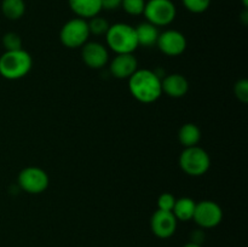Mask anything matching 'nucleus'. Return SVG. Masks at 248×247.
Segmentation results:
<instances>
[{"label": "nucleus", "mask_w": 248, "mask_h": 247, "mask_svg": "<svg viewBox=\"0 0 248 247\" xmlns=\"http://www.w3.org/2000/svg\"><path fill=\"white\" fill-rule=\"evenodd\" d=\"M143 15L149 23L156 27H164L174 21L177 9L172 0H148L145 1Z\"/></svg>", "instance_id": "obj_6"}, {"label": "nucleus", "mask_w": 248, "mask_h": 247, "mask_svg": "<svg viewBox=\"0 0 248 247\" xmlns=\"http://www.w3.org/2000/svg\"><path fill=\"white\" fill-rule=\"evenodd\" d=\"M102 10H116L121 6L123 0H101Z\"/></svg>", "instance_id": "obj_25"}, {"label": "nucleus", "mask_w": 248, "mask_h": 247, "mask_svg": "<svg viewBox=\"0 0 248 247\" xmlns=\"http://www.w3.org/2000/svg\"><path fill=\"white\" fill-rule=\"evenodd\" d=\"M156 46L162 53L171 57L182 55L186 48V39L181 31L169 29L160 33Z\"/></svg>", "instance_id": "obj_9"}, {"label": "nucleus", "mask_w": 248, "mask_h": 247, "mask_svg": "<svg viewBox=\"0 0 248 247\" xmlns=\"http://www.w3.org/2000/svg\"><path fill=\"white\" fill-rule=\"evenodd\" d=\"M90 35L91 34L86 19L77 17L63 24L60 31V40L65 47L78 48L87 43Z\"/></svg>", "instance_id": "obj_5"}, {"label": "nucleus", "mask_w": 248, "mask_h": 247, "mask_svg": "<svg viewBox=\"0 0 248 247\" xmlns=\"http://www.w3.org/2000/svg\"><path fill=\"white\" fill-rule=\"evenodd\" d=\"M178 139L183 147H195L201 139V130L195 124H186L179 128Z\"/></svg>", "instance_id": "obj_17"}, {"label": "nucleus", "mask_w": 248, "mask_h": 247, "mask_svg": "<svg viewBox=\"0 0 248 247\" xmlns=\"http://www.w3.org/2000/svg\"><path fill=\"white\" fill-rule=\"evenodd\" d=\"M50 179L40 167H26L18 174V184L22 190L29 194H41L47 189Z\"/></svg>", "instance_id": "obj_7"}, {"label": "nucleus", "mask_w": 248, "mask_h": 247, "mask_svg": "<svg viewBox=\"0 0 248 247\" xmlns=\"http://www.w3.org/2000/svg\"><path fill=\"white\" fill-rule=\"evenodd\" d=\"M184 7L193 14H202L210 7L211 0H182Z\"/></svg>", "instance_id": "obj_22"}, {"label": "nucleus", "mask_w": 248, "mask_h": 247, "mask_svg": "<svg viewBox=\"0 0 248 247\" xmlns=\"http://www.w3.org/2000/svg\"><path fill=\"white\" fill-rule=\"evenodd\" d=\"M136 34H137L138 45L144 46V47H152L156 45L157 39H159L160 31L156 26L149 23V22H143L136 27Z\"/></svg>", "instance_id": "obj_15"}, {"label": "nucleus", "mask_w": 248, "mask_h": 247, "mask_svg": "<svg viewBox=\"0 0 248 247\" xmlns=\"http://www.w3.org/2000/svg\"><path fill=\"white\" fill-rule=\"evenodd\" d=\"M82 61L85 64L92 69H101L108 63L109 53L106 46L97 41L86 43L82 46Z\"/></svg>", "instance_id": "obj_11"}, {"label": "nucleus", "mask_w": 248, "mask_h": 247, "mask_svg": "<svg viewBox=\"0 0 248 247\" xmlns=\"http://www.w3.org/2000/svg\"><path fill=\"white\" fill-rule=\"evenodd\" d=\"M203 240H205V234H203L202 230H195V232L191 234V241L190 242H194V244L196 245H201L203 242Z\"/></svg>", "instance_id": "obj_26"}, {"label": "nucleus", "mask_w": 248, "mask_h": 247, "mask_svg": "<svg viewBox=\"0 0 248 247\" xmlns=\"http://www.w3.org/2000/svg\"><path fill=\"white\" fill-rule=\"evenodd\" d=\"M68 4L78 17L84 19L98 16L102 11L101 0H68Z\"/></svg>", "instance_id": "obj_14"}, {"label": "nucleus", "mask_w": 248, "mask_h": 247, "mask_svg": "<svg viewBox=\"0 0 248 247\" xmlns=\"http://www.w3.org/2000/svg\"><path fill=\"white\" fill-rule=\"evenodd\" d=\"M193 219L200 228L211 229L220 224L223 219V210L215 201H200L195 206Z\"/></svg>", "instance_id": "obj_8"}, {"label": "nucleus", "mask_w": 248, "mask_h": 247, "mask_svg": "<svg viewBox=\"0 0 248 247\" xmlns=\"http://www.w3.org/2000/svg\"><path fill=\"white\" fill-rule=\"evenodd\" d=\"M242 2H244L245 9H247V6H248V0H242Z\"/></svg>", "instance_id": "obj_28"}, {"label": "nucleus", "mask_w": 248, "mask_h": 247, "mask_svg": "<svg viewBox=\"0 0 248 247\" xmlns=\"http://www.w3.org/2000/svg\"><path fill=\"white\" fill-rule=\"evenodd\" d=\"M87 24H89L90 34H93V35H106L110 27L108 21L101 16H94L90 18V21H87Z\"/></svg>", "instance_id": "obj_19"}, {"label": "nucleus", "mask_w": 248, "mask_h": 247, "mask_svg": "<svg viewBox=\"0 0 248 247\" xmlns=\"http://www.w3.org/2000/svg\"><path fill=\"white\" fill-rule=\"evenodd\" d=\"M183 247H201V245H196L194 242H188V244L184 245Z\"/></svg>", "instance_id": "obj_27"}, {"label": "nucleus", "mask_w": 248, "mask_h": 247, "mask_svg": "<svg viewBox=\"0 0 248 247\" xmlns=\"http://www.w3.org/2000/svg\"><path fill=\"white\" fill-rule=\"evenodd\" d=\"M234 92L236 98L242 103L248 102V81L246 79H241L235 84Z\"/></svg>", "instance_id": "obj_24"}, {"label": "nucleus", "mask_w": 248, "mask_h": 247, "mask_svg": "<svg viewBox=\"0 0 248 247\" xmlns=\"http://www.w3.org/2000/svg\"><path fill=\"white\" fill-rule=\"evenodd\" d=\"M177 222L174 215L169 211L156 210L150 218L153 234L159 239H169L176 232Z\"/></svg>", "instance_id": "obj_10"}, {"label": "nucleus", "mask_w": 248, "mask_h": 247, "mask_svg": "<svg viewBox=\"0 0 248 247\" xmlns=\"http://www.w3.org/2000/svg\"><path fill=\"white\" fill-rule=\"evenodd\" d=\"M106 40L116 55L133 53V51L140 46L135 27L127 23L111 24L106 34Z\"/></svg>", "instance_id": "obj_3"}, {"label": "nucleus", "mask_w": 248, "mask_h": 247, "mask_svg": "<svg viewBox=\"0 0 248 247\" xmlns=\"http://www.w3.org/2000/svg\"><path fill=\"white\" fill-rule=\"evenodd\" d=\"M161 89L167 96L181 98L189 91V82L184 75L174 73V74H169L161 80Z\"/></svg>", "instance_id": "obj_13"}, {"label": "nucleus", "mask_w": 248, "mask_h": 247, "mask_svg": "<svg viewBox=\"0 0 248 247\" xmlns=\"http://www.w3.org/2000/svg\"><path fill=\"white\" fill-rule=\"evenodd\" d=\"M2 46L5 51H16L22 48V39L18 34L9 31L2 36Z\"/></svg>", "instance_id": "obj_21"}, {"label": "nucleus", "mask_w": 248, "mask_h": 247, "mask_svg": "<svg viewBox=\"0 0 248 247\" xmlns=\"http://www.w3.org/2000/svg\"><path fill=\"white\" fill-rule=\"evenodd\" d=\"M31 56L23 48L5 51L0 56V75L7 80L22 79L31 72Z\"/></svg>", "instance_id": "obj_2"}, {"label": "nucleus", "mask_w": 248, "mask_h": 247, "mask_svg": "<svg viewBox=\"0 0 248 247\" xmlns=\"http://www.w3.org/2000/svg\"><path fill=\"white\" fill-rule=\"evenodd\" d=\"M138 69V61L133 53H119L110 62V73L116 79H128Z\"/></svg>", "instance_id": "obj_12"}, {"label": "nucleus", "mask_w": 248, "mask_h": 247, "mask_svg": "<svg viewBox=\"0 0 248 247\" xmlns=\"http://www.w3.org/2000/svg\"><path fill=\"white\" fill-rule=\"evenodd\" d=\"M1 12L7 19L17 21L26 12V2L24 0H2Z\"/></svg>", "instance_id": "obj_18"}, {"label": "nucleus", "mask_w": 248, "mask_h": 247, "mask_svg": "<svg viewBox=\"0 0 248 247\" xmlns=\"http://www.w3.org/2000/svg\"><path fill=\"white\" fill-rule=\"evenodd\" d=\"M128 90L137 101L153 103L162 93L161 77L149 69H137L128 77Z\"/></svg>", "instance_id": "obj_1"}, {"label": "nucleus", "mask_w": 248, "mask_h": 247, "mask_svg": "<svg viewBox=\"0 0 248 247\" xmlns=\"http://www.w3.org/2000/svg\"><path fill=\"white\" fill-rule=\"evenodd\" d=\"M121 6L126 14L131 16H140L143 15L145 7V0H123Z\"/></svg>", "instance_id": "obj_20"}, {"label": "nucleus", "mask_w": 248, "mask_h": 247, "mask_svg": "<svg viewBox=\"0 0 248 247\" xmlns=\"http://www.w3.org/2000/svg\"><path fill=\"white\" fill-rule=\"evenodd\" d=\"M174 203H176V198L172 194L164 193L157 199V210L172 212Z\"/></svg>", "instance_id": "obj_23"}, {"label": "nucleus", "mask_w": 248, "mask_h": 247, "mask_svg": "<svg viewBox=\"0 0 248 247\" xmlns=\"http://www.w3.org/2000/svg\"><path fill=\"white\" fill-rule=\"evenodd\" d=\"M179 166L189 176H202L210 169L211 157L208 153L199 145L189 147L182 152L179 156Z\"/></svg>", "instance_id": "obj_4"}, {"label": "nucleus", "mask_w": 248, "mask_h": 247, "mask_svg": "<svg viewBox=\"0 0 248 247\" xmlns=\"http://www.w3.org/2000/svg\"><path fill=\"white\" fill-rule=\"evenodd\" d=\"M195 206L196 202L190 198L176 199V203H174L172 213H173L177 220L188 222V220L193 219Z\"/></svg>", "instance_id": "obj_16"}]
</instances>
